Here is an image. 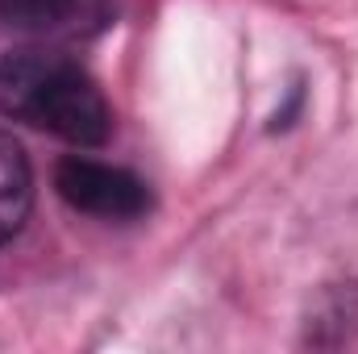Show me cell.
<instances>
[{"instance_id":"6da1fadb","label":"cell","mask_w":358,"mask_h":354,"mask_svg":"<svg viewBox=\"0 0 358 354\" xmlns=\"http://www.w3.org/2000/svg\"><path fill=\"white\" fill-rule=\"evenodd\" d=\"M0 113L84 150L104 146L117 125L92 71L55 50H8L0 59Z\"/></svg>"},{"instance_id":"7a4b0ae2","label":"cell","mask_w":358,"mask_h":354,"mask_svg":"<svg viewBox=\"0 0 358 354\" xmlns=\"http://www.w3.org/2000/svg\"><path fill=\"white\" fill-rule=\"evenodd\" d=\"M55 192L76 213H88L100 221H138L142 213H150L146 179L88 155H71L55 167Z\"/></svg>"},{"instance_id":"3957f363","label":"cell","mask_w":358,"mask_h":354,"mask_svg":"<svg viewBox=\"0 0 358 354\" xmlns=\"http://www.w3.org/2000/svg\"><path fill=\"white\" fill-rule=\"evenodd\" d=\"M113 21V0H0V25L29 38H88Z\"/></svg>"},{"instance_id":"277c9868","label":"cell","mask_w":358,"mask_h":354,"mask_svg":"<svg viewBox=\"0 0 358 354\" xmlns=\"http://www.w3.org/2000/svg\"><path fill=\"white\" fill-rule=\"evenodd\" d=\"M34 208V171L13 134L0 129V246H8Z\"/></svg>"}]
</instances>
